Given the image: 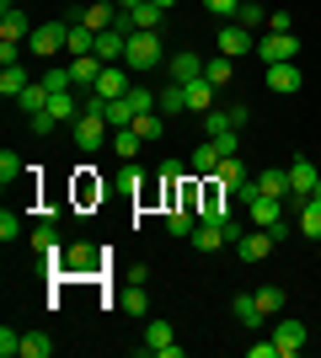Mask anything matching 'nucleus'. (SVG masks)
<instances>
[{
  "label": "nucleus",
  "instance_id": "5701e85b",
  "mask_svg": "<svg viewBox=\"0 0 321 358\" xmlns=\"http://www.w3.org/2000/svg\"><path fill=\"white\" fill-rule=\"evenodd\" d=\"M214 182H220L225 193H236V187L246 182V166H241V155H225V161H220V171H214Z\"/></svg>",
  "mask_w": 321,
  "mask_h": 358
},
{
  "label": "nucleus",
  "instance_id": "412c9836",
  "mask_svg": "<svg viewBox=\"0 0 321 358\" xmlns=\"http://www.w3.org/2000/svg\"><path fill=\"white\" fill-rule=\"evenodd\" d=\"M193 246H199V252H220V246H230V236H225V224H204L199 220V230H193Z\"/></svg>",
  "mask_w": 321,
  "mask_h": 358
},
{
  "label": "nucleus",
  "instance_id": "4be33fe9",
  "mask_svg": "<svg viewBox=\"0 0 321 358\" xmlns=\"http://www.w3.org/2000/svg\"><path fill=\"white\" fill-rule=\"evenodd\" d=\"M48 96H54V91H48L43 80H32V86L22 91V96H16V107H22L27 118H38V113H43V107H48Z\"/></svg>",
  "mask_w": 321,
  "mask_h": 358
},
{
  "label": "nucleus",
  "instance_id": "f03ea898",
  "mask_svg": "<svg viewBox=\"0 0 321 358\" xmlns=\"http://www.w3.org/2000/svg\"><path fill=\"white\" fill-rule=\"evenodd\" d=\"M316 187H321V161H311V155L290 161V198H284V203H290V214L300 209V203H306Z\"/></svg>",
  "mask_w": 321,
  "mask_h": 358
},
{
  "label": "nucleus",
  "instance_id": "09e8293b",
  "mask_svg": "<svg viewBox=\"0 0 321 358\" xmlns=\"http://www.w3.org/2000/svg\"><path fill=\"white\" fill-rule=\"evenodd\" d=\"M316 161H321V150H316Z\"/></svg>",
  "mask_w": 321,
  "mask_h": 358
},
{
  "label": "nucleus",
  "instance_id": "7c9ffc66",
  "mask_svg": "<svg viewBox=\"0 0 321 358\" xmlns=\"http://www.w3.org/2000/svg\"><path fill=\"white\" fill-rule=\"evenodd\" d=\"M230 75H236V59H225V54L204 59V80H209V86H230Z\"/></svg>",
  "mask_w": 321,
  "mask_h": 358
},
{
  "label": "nucleus",
  "instance_id": "2f4dec72",
  "mask_svg": "<svg viewBox=\"0 0 321 358\" xmlns=\"http://www.w3.org/2000/svg\"><path fill=\"white\" fill-rule=\"evenodd\" d=\"M48 353H54L48 331H22V358H48Z\"/></svg>",
  "mask_w": 321,
  "mask_h": 358
},
{
  "label": "nucleus",
  "instance_id": "f3484780",
  "mask_svg": "<svg viewBox=\"0 0 321 358\" xmlns=\"http://www.w3.org/2000/svg\"><path fill=\"white\" fill-rule=\"evenodd\" d=\"M80 113H86V102H76V91H54L48 96V118L54 123H76Z\"/></svg>",
  "mask_w": 321,
  "mask_h": 358
},
{
  "label": "nucleus",
  "instance_id": "58836bf2",
  "mask_svg": "<svg viewBox=\"0 0 321 358\" xmlns=\"http://www.w3.org/2000/svg\"><path fill=\"white\" fill-rule=\"evenodd\" d=\"M236 123H230V113H204V139H220V134H230Z\"/></svg>",
  "mask_w": 321,
  "mask_h": 358
},
{
  "label": "nucleus",
  "instance_id": "20e7f679",
  "mask_svg": "<svg viewBox=\"0 0 321 358\" xmlns=\"http://www.w3.org/2000/svg\"><path fill=\"white\" fill-rule=\"evenodd\" d=\"M214 43H220L225 59H241V54H257V32L241 27V22H220V38H214Z\"/></svg>",
  "mask_w": 321,
  "mask_h": 358
},
{
  "label": "nucleus",
  "instance_id": "ddd939ff",
  "mask_svg": "<svg viewBox=\"0 0 321 358\" xmlns=\"http://www.w3.org/2000/svg\"><path fill=\"white\" fill-rule=\"evenodd\" d=\"M193 230H199V209H193V203H183V198H177V203H171V214H166V236L187 241V236H193Z\"/></svg>",
  "mask_w": 321,
  "mask_h": 358
},
{
  "label": "nucleus",
  "instance_id": "de8ad7c7",
  "mask_svg": "<svg viewBox=\"0 0 321 358\" xmlns=\"http://www.w3.org/2000/svg\"><path fill=\"white\" fill-rule=\"evenodd\" d=\"M150 6H161V11H166V6H171V0H150Z\"/></svg>",
  "mask_w": 321,
  "mask_h": 358
},
{
  "label": "nucleus",
  "instance_id": "393cba45",
  "mask_svg": "<svg viewBox=\"0 0 321 358\" xmlns=\"http://www.w3.org/2000/svg\"><path fill=\"white\" fill-rule=\"evenodd\" d=\"M187 113H214V86L209 80H187Z\"/></svg>",
  "mask_w": 321,
  "mask_h": 358
},
{
  "label": "nucleus",
  "instance_id": "b1692460",
  "mask_svg": "<svg viewBox=\"0 0 321 358\" xmlns=\"http://www.w3.org/2000/svg\"><path fill=\"white\" fill-rule=\"evenodd\" d=\"M80 22H86L92 32H107L113 22H118V6H107V0H97V6H86V11H80Z\"/></svg>",
  "mask_w": 321,
  "mask_h": 358
},
{
  "label": "nucleus",
  "instance_id": "473e14b6",
  "mask_svg": "<svg viewBox=\"0 0 321 358\" xmlns=\"http://www.w3.org/2000/svg\"><path fill=\"white\" fill-rule=\"evenodd\" d=\"M139 145H145V139H139L134 129H118V134H113V155H118V161H134Z\"/></svg>",
  "mask_w": 321,
  "mask_h": 358
},
{
  "label": "nucleus",
  "instance_id": "9b49d317",
  "mask_svg": "<svg viewBox=\"0 0 321 358\" xmlns=\"http://www.w3.org/2000/svg\"><path fill=\"white\" fill-rule=\"evenodd\" d=\"M27 38H32L27 11H16L11 0H6V16H0V43H27Z\"/></svg>",
  "mask_w": 321,
  "mask_h": 358
},
{
  "label": "nucleus",
  "instance_id": "4468645a",
  "mask_svg": "<svg viewBox=\"0 0 321 358\" xmlns=\"http://www.w3.org/2000/svg\"><path fill=\"white\" fill-rule=\"evenodd\" d=\"M171 343H177L171 321H155V315H150V321H145V343H139V353H155V358H161Z\"/></svg>",
  "mask_w": 321,
  "mask_h": 358
},
{
  "label": "nucleus",
  "instance_id": "c03bdc74",
  "mask_svg": "<svg viewBox=\"0 0 321 358\" xmlns=\"http://www.w3.org/2000/svg\"><path fill=\"white\" fill-rule=\"evenodd\" d=\"M16 236H22V214L6 209V214H0V241H16Z\"/></svg>",
  "mask_w": 321,
  "mask_h": 358
},
{
  "label": "nucleus",
  "instance_id": "a19ab883",
  "mask_svg": "<svg viewBox=\"0 0 321 358\" xmlns=\"http://www.w3.org/2000/svg\"><path fill=\"white\" fill-rule=\"evenodd\" d=\"M204 11H209V16H220V22H236L241 0H204Z\"/></svg>",
  "mask_w": 321,
  "mask_h": 358
},
{
  "label": "nucleus",
  "instance_id": "1a4fd4ad",
  "mask_svg": "<svg viewBox=\"0 0 321 358\" xmlns=\"http://www.w3.org/2000/svg\"><path fill=\"white\" fill-rule=\"evenodd\" d=\"M278 246V236L273 230H257V224H252V230H246L241 241H236V257H241V262H262V257L273 252Z\"/></svg>",
  "mask_w": 321,
  "mask_h": 358
},
{
  "label": "nucleus",
  "instance_id": "6ab92c4d",
  "mask_svg": "<svg viewBox=\"0 0 321 358\" xmlns=\"http://www.w3.org/2000/svg\"><path fill=\"white\" fill-rule=\"evenodd\" d=\"M220 161H225V155H220V145H214V139H204V145L187 155V166H193L199 177H214V171H220Z\"/></svg>",
  "mask_w": 321,
  "mask_h": 358
},
{
  "label": "nucleus",
  "instance_id": "dca6fc26",
  "mask_svg": "<svg viewBox=\"0 0 321 358\" xmlns=\"http://www.w3.org/2000/svg\"><path fill=\"white\" fill-rule=\"evenodd\" d=\"M166 70H171V80H183V86H187V80H204V59L193 54V48L171 54V59H166Z\"/></svg>",
  "mask_w": 321,
  "mask_h": 358
},
{
  "label": "nucleus",
  "instance_id": "72a5a7b5",
  "mask_svg": "<svg viewBox=\"0 0 321 358\" xmlns=\"http://www.w3.org/2000/svg\"><path fill=\"white\" fill-rule=\"evenodd\" d=\"M134 134L139 139H161V134H166V118H161V113H139V118H134Z\"/></svg>",
  "mask_w": 321,
  "mask_h": 358
},
{
  "label": "nucleus",
  "instance_id": "c756f323",
  "mask_svg": "<svg viewBox=\"0 0 321 358\" xmlns=\"http://www.w3.org/2000/svg\"><path fill=\"white\" fill-rule=\"evenodd\" d=\"M177 113H187V86L183 80H171V86L161 91V118H177Z\"/></svg>",
  "mask_w": 321,
  "mask_h": 358
},
{
  "label": "nucleus",
  "instance_id": "4c0bfd02",
  "mask_svg": "<svg viewBox=\"0 0 321 358\" xmlns=\"http://www.w3.org/2000/svg\"><path fill=\"white\" fill-rule=\"evenodd\" d=\"M43 86H48V91H76V75H70V64H54V70L43 75Z\"/></svg>",
  "mask_w": 321,
  "mask_h": 358
},
{
  "label": "nucleus",
  "instance_id": "a878e982",
  "mask_svg": "<svg viewBox=\"0 0 321 358\" xmlns=\"http://www.w3.org/2000/svg\"><path fill=\"white\" fill-rule=\"evenodd\" d=\"M118 305H123L129 315H150V294H145V284H139V278H129V289L118 294Z\"/></svg>",
  "mask_w": 321,
  "mask_h": 358
},
{
  "label": "nucleus",
  "instance_id": "a211bd4d",
  "mask_svg": "<svg viewBox=\"0 0 321 358\" xmlns=\"http://www.w3.org/2000/svg\"><path fill=\"white\" fill-rule=\"evenodd\" d=\"M64 54L70 59H80V54H97V32L80 22V16H70V43H64Z\"/></svg>",
  "mask_w": 321,
  "mask_h": 358
},
{
  "label": "nucleus",
  "instance_id": "aec40b11",
  "mask_svg": "<svg viewBox=\"0 0 321 358\" xmlns=\"http://www.w3.org/2000/svg\"><path fill=\"white\" fill-rule=\"evenodd\" d=\"M27 86H32V80H27V70H22V64H0V96H6V102H16Z\"/></svg>",
  "mask_w": 321,
  "mask_h": 358
},
{
  "label": "nucleus",
  "instance_id": "c9c22d12",
  "mask_svg": "<svg viewBox=\"0 0 321 358\" xmlns=\"http://www.w3.org/2000/svg\"><path fill=\"white\" fill-rule=\"evenodd\" d=\"M236 22H241V27H252V32H257V27H268V11H262L257 0H241V11H236Z\"/></svg>",
  "mask_w": 321,
  "mask_h": 358
},
{
  "label": "nucleus",
  "instance_id": "f257e3e1",
  "mask_svg": "<svg viewBox=\"0 0 321 358\" xmlns=\"http://www.w3.org/2000/svg\"><path fill=\"white\" fill-rule=\"evenodd\" d=\"M123 64L134 75L155 70V64H166V48H161V32H129V54H123Z\"/></svg>",
  "mask_w": 321,
  "mask_h": 358
},
{
  "label": "nucleus",
  "instance_id": "37998d69",
  "mask_svg": "<svg viewBox=\"0 0 321 358\" xmlns=\"http://www.w3.org/2000/svg\"><path fill=\"white\" fill-rule=\"evenodd\" d=\"M0 358H22V337L11 327H0Z\"/></svg>",
  "mask_w": 321,
  "mask_h": 358
},
{
  "label": "nucleus",
  "instance_id": "a18cd8bd",
  "mask_svg": "<svg viewBox=\"0 0 321 358\" xmlns=\"http://www.w3.org/2000/svg\"><path fill=\"white\" fill-rule=\"evenodd\" d=\"M268 32H294V16L290 11H268Z\"/></svg>",
  "mask_w": 321,
  "mask_h": 358
},
{
  "label": "nucleus",
  "instance_id": "9d476101",
  "mask_svg": "<svg viewBox=\"0 0 321 358\" xmlns=\"http://www.w3.org/2000/svg\"><path fill=\"white\" fill-rule=\"evenodd\" d=\"M268 70V91H278V96H294V91L306 86V75H300V64H262Z\"/></svg>",
  "mask_w": 321,
  "mask_h": 358
},
{
  "label": "nucleus",
  "instance_id": "8fccbe9b",
  "mask_svg": "<svg viewBox=\"0 0 321 358\" xmlns=\"http://www.w3.org/2000/svg\"><path fill=\"white\" fill-rule=\"evenodd\" d=\"M316 198H321V187H316Z\"/></svg>",
  "mask_w": 321,
  "mask_h": 358
},
{
  "label": "nucleus",
  "instance_id": "7ed1b4c3",
  "mask_svg": "<svg viewBox=\"0 0 321 358\" xmlns=\"http://www.w3.org/2000/svg\"><path fill=\"white\" fill-rule=\"evenodd\" d=\"M257 59L262 64H290V59H300V38H294V32H262V38H257Z\"/></svg>",
  "mask_w": 321,
  "mask_h": 358
},
{
  "label": "nucleus",
  "instance_id": "423d86ee",
  "mask_svg": "<svg viewBox=\"0 0 321 358\" xmlns=\"http://www.w3.org/2000/svg\"><path fill=\"white\" fill-rule=\"evenodd\" d=\"M161 22H166V11L150 6V0H134V6L118 11V27H129V32H161Z\"/></svg>",
  "mask_w": 321,
  "mask_h": 358
},
{
  "label": "nucleus",
  "instance_id": "bb28decb",
  "mask_svg": "<svg viewBox=\"0 0 321 358\" xmlns=\"http://www.w3.org/2000/svg\"><path fill=\"white\" fill-rule=\"evenodd\" d=\"M32 252H38V257H54V262H59V236H54V220H43L38 230H32Z\"/></svg>",
  "mask_w": 321,
  "mask_h": 358
},
{
  "label": "nucleus",
  "instance_id": "c85d7f7f",
  "mask_svg": "<svg viewBox=\"0 0 321 358\" xmlns=\"http://www.w3.org/2000/svg\"><path fill=\"white\" fill-rule=\"evenodd\" d=\"M257 187L262 198H290V166L284 171H257Z\"/></svg>",
  "mask_w": 321,
  "mask_h": 358
},
{
  "label": "nucleus",
  "instance_id": "cd10ccee",
  "mask_svg": "<svg viewBox=\"0 0 321 358\" xmlns=\"http://www.w3.org/2000/svg\"><path fill=\"white\" fill-rule=\"evenodd\" d=\"M102 113H107V123H113V129H134V118H139V113H134V102H129V91H123L118 102H107Z\"/></svg>",
  "mask_w": 321,
  "mask_h": 358
},
{
  "label": "nucleus",
  "instance_id": "f704fd0d",
  "mask_svg": "<svg viewBox=\"0 0 321 358\" xmlns=\"http://www.w3.org/2000/svg\"><path fill=\"white\" fill-rule=\"evenodd\" d=\"M257 305H262V315H284V289H278V284H262L257 289Z\"/></svg>",
  "mask_w": 321,
  "mask_h": 358
},
{
  "label": "nucleus",
  "instance_id": "39448f33",
  "mask_svg": "<svg viewBox=\"0 0 321 358\" xmlns=\"http://www.w3.org/2000/svg\"><path fill=\"white\" fill-rule=\"evenodd\" d=\"M64 43H70V22H43V27H32V38H27V48L43 54V59L64 54Z\"/></svg>",
  "mask_w": 321,
  "mask_h": 358
},
{
  "label": "nucleus",
  "instance_id": "79ce46f5",
  "mask_svg": "<svg viewBox=\"0 0 321 358\" xmlns=\"http://www.w3.org/2000/svg\"><path fill=\"white\" fill-rule=\"evenodd\" d=\"M257 198H262V187H257V177H246V182H241V187H236V193H230V203H241V209H246V203H257Z\"/></svg>",
  "mask_w": 321,
  "mask_h": 358
},
{
  "label": "nucleus",
  "instance_id": "49530a36",
  "mask_svg": "<svg viewBox=\"0 0 321 358\" xmlns=\"http://www.w3.org/2000/svg\"><path fill=\"white\" fill-rule=\"evenodd\" d=\"M246 353H252V358H278V343H273V337H268V343H252V348H246Z\"/></svg>",
  "mask_w": 321,
  "mask_h": 358
},
{
  "label": "nucleus",
  "instance_id": "ea45409f",
  "mask_svg": "<svg viewBox=\"0 0 321 358\" xmlns=\"http://www.w3.org/2000/svg\"><path fill=\"white\" fill-rule=\"evenodd\" d=\"M92 246H70V252H64V268H70V273H86V268H92Z\"/></svg>",
  "mask_w": 321,
  "mask_h": 358
},
{
  "label": "nucleus",
  "instance_id": "e433bc0d",
  "mask_svg": "<svg viewBox=\"0 0 321 358\" xmlns=\"http://www.w3.org/2000/svg\"><path fill=\"white\" fill-rule=\"evenodd\" d=\"M22 171H27V166H22V155H16V150H0V182L11 187V182L22 177Z\"/></svg>",
  "mask_w": 321,
  "mask_h": 358
},
{
  "label": "nucleus",
  "instance_id": "0eeeda50",
  "mask_svg": "<svg viewBox=\"0 0 321 358\" xmlns=\"http://www.w3.org/2000/svg\"><path fill=\"white\" fill-rule=\"evenodd\" d=\"M129 86H134V70H129V64H107V70L97 75V86H92V91L102 96V102H118Z\"/></svg>",
  "mask_w": 321,
  "mask_h": 358
},
{
  "label": "nucleus",
  "instance_id": "f8f14e48",
  "mask_svg": "<svg viewBox=\"0 0 321 358\" xmlns=\"http://www.w3.org/2000/svg\"><path fill=\"white\" fill-rule=\"evenodd\" d=\"M294 236H306V241H321V198L311 193L300 209H294Z\"/></svg>",
  "mask_w": 321,
  "mask_h": 358
},
{
  "label": "nucleus",
  "instance_id": "6e6552de",
  "mask_svg": "<svg viewBox=\"0 0 321 358\" xmlns=\"http://www.w3.org/2000/svg\"><path fill=\"white\" fill-rule=\"evenodd\" d=\"M306 321H294V315H278V327H273V343H278V358H294L300 348H306Z\"/></svg>",
  "mask_w": 321,
  "mask_h": 358
},
{
  "label": "nucleus",
  "instance_id": "2eb2a0df",
  "mask_svg": "<svg viewBox=\"0 0 321 358\" xmlns=\"http://www.w3.org/2000/svg\"><path fill=\"white\" fill-rule=\"evenodd\" d=\"M230 315H236V327H246V331H257L268 315H262V305H257V294H236L230 299Z\"/></svg>",
  "mask_w": 321,
  "mask_h": 358
}]
</instances>
